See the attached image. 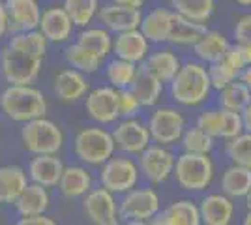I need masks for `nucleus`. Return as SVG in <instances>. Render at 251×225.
Returning a JSON list of instances; mask_svg holds the SVG:
<instances>
[{"label":"nucleus","instance_id":"obj_51","mask_svg":"<svg viewBox=\"0 0 251 225\" xmlns=\"http://www.w3.org/2000/svg\"><path fill=\"white\" fill-rule=\"evenodd\" d=\"M234 2L242 8H251V0H234Z\"/></svg>","mask_w":251,"mask_h":225},{"label":"nucleus","instance_id":"obj_19","mask_svg":"<svg viewBox=\"0 0 251 225\" xmlns=\"http://www.w3.org/2000/svg\"><path fill=\"white\" fill-rule=\"evenodd\" d=\"M64 169H66V165L58 158V154L32 156L28 167H26V175L32 184H38V186H43L49 190V188H58Z\"/></svg>","mask_w":251,"mask_h":225},{"label":"nucleus","instance_id":"obj_15","mask_svg":"<svg viewBox=\"0 0 251 225\" xmlns=\"http://www.w3.org/2000/svg\"><path fill=\"white\" fill-rule=\"evenodd\" d=\"M90 90L92 88L88 75L81 74L74 68H64L56 72L52 79V92L62 103H77L79 100H84Z\"/></svg>","mask_w":251,"mask_h":225},{"label":"nucleus","instance_id":"obj_11","mask_svg":"<svg viewBox=\"0 0 251 225\" xmlns=\"http://www.w3.org/2000/svg\"><path fill=\"white\" fill-rule=\"evenodd\" d=\"M111 133L116 150H120L124 156H141L152 145L147 122L141 118H120Z\"/></svg>","mask_w":251,"mask_h":225},{"label":"nucleus","instance_id":"obj_33","mask_svg":"<svg viewBox=\"0 0 251 225\" xmlns=\"http://www.w3.org/2000/svg\"><path fill=\"white\" fill-rule=\"evenodd\" d=\"M206 30H208L206 25L193 23L175 13L173 28H171V34H169V43L176 45V47H193Z\"/></svg>","mask_w":251,"mask_h":225},{"label":"nucleus","instance_id":"obj_23","mask_svg":"<svg viewBox=\"0 0 251 225\" xmlns=\"http://www.w3.org/2000/svg\"><path fill=\"white\" fill-rule=\"evenodd\" d=\"M202 225H230L234 220V201L223 193H208L199 201Z\"/></svg>","mask_w":251,"mask_h":225},{"label":"nucleus","instance_id":"obj_4","mask_svg":"<svg viewBox=\"0 0 251 225\" xmlns=\"http://www.w3.org/2000/svg\"><path fill=\"white\" fill-rule=\"evenodd\" d=\"M116 152L113 133L103 126H84L74 137V154L86 167H101Z\"/></svg>","mask_w":251,"mask_h":225},{"label":"nucleus","instance_id":"obj_52","mask_svg":"<svg viewBox=\"0 0 251 225\" xmlns=\"http://www.w3.org/2000/svg\"><path fill=\"white\" fill-rule=\"evenodd\" d=\"M244 201H246V208H248V210H251V190H250V193L246 195V199H244Z\"/></svg>","mask_w":251,"mask_h":225},{"label":"nucleus","instance_id":"obj_48","mask_svg":"<svg viewBox=\"0 0 251 225\" xmlns=\"http://www.w3.org/2000/svg\"><path fill=\"white\" fill-rule=\"evenodd\" d=\"M240 81L251 90V66H246V68H244V72H242V75H240Z\"/></svg>","mask_w":251,"mask_h":225},{"label":"nucleus","instance_id":"obj_12","mask_svg":"<svg viewBox=\"0 0 251 225\" xmlns=\"http://www.w3.org/2000/svg\"><path fill=\"white\" fill-rule=\"evenodd\" d=\"M84 111L98 126H109L120 120L118 90L109 85L92 88L84 98Z\"/></svg>","mask_w":251,"mask_h":225},{"label":"nucleus","instance_id":"obj_3","mask_svg":"<svg viewBox=\"0 0 251 225\" xmlns=\"http://www.w3.org/2000/svg\"><path fill=\"white\" fill-rule=\"evenodd\" d=\"M0 111L13 122L26 124L47 117L49 103L45 94L34 85H8L0 92Z\"/></svg>","mask_w":251,"mask_h":225},{"label":"nucleus","instance_id":"obj_22","mask_svg":"<svg viewBox=\"0 0 251 225\" xmlns=\"http://www.w3.org/2000/svg\"><path fill=\"white\" fill-rule=\"evenodd\" d=\"M150 225H202L199 203L191 199H176L161 208L150 220Z\"/></svg>","mask_w":251,"mask_h":225},{"label":"nucleus","instance_id":"obj_20","mask_svg":"<svg viewBox=\"0 0 251 225\" xmlns=\"http://www.w3.org/2000/svg\"><path fill=\"white\" fill-rule=\"evenodd\" d=\"M150 54V42L143 36L141 30H129V32L116 34L113 38V56L131 62V64H143Z\"/></svg>","mask_w":251,"mask_h":225},{"label":"nucleus","instance_id":"obj_34","mask_svg":"<svg viewBox=\"0 0 251 225\" xmlns=\"http://www.w3.org/2000/svg\"><path fill=\"white\" fill-rule=\"evenodd\" d=\"M169 8L184 19L206 25L216 11V0H171Z\"/></svg>","mask_w":251,"mask_h":225},{"label":"nucleus","instance_id":"obj_46","mask_svg":"<svg viewBox=\"0 0 251 225\" xmlns=\"http://www.w3.org/2000/svg\"><path fill=\"white\" fill-rule=\"evenodd\" d=\"M240 117H242V124H244V131L251 133V100L250 103L246 105V109L240 113Z\"/></svg>","mask_w":251,"mask_h":225},{"label":"nucleus","instance_id":"obj_47","mask_svg":"<svg viewBox=\"0 0 251 225\" xmlns=\"http://www.w3.org/2000/svg\"><path fill=\"white\" fill-rule=\"evenodd\" d=\"M236 45H238V43H236ZM240 51H242V56H244L246 66H251V43H244V45H240Z\"/></svg>","mask_w":251,"mask_h":225},{"label":"nucleus","instance_id":"obj_6","mask_svg":"<svg viewBox=\"0 0 251 225\" xmlns=\"http://www.w3.org/2000/svg\"><path fill=\"white\" fill-rule=\"evenodd\" d=\"M214 176H216V165L210 156H197L186 152H180L176 156L173 178L184 192H204L206 188H210Z\"/></svg>","mask_w":251,"mask_h":225},{"label":"nucleus","instance_id":"obj_18","mask_svg":"<svg viewBox=\"0 0 251 225\" xmlns=\"http://www.w3.org/2000/svg\"><path fill=\"white\" fill-rule=\"evenodd\" d=\"M38 30L45 36V40L49 43H66L72 40L75 25L62 6H52L43 10Z\"/></svg>","mask_w":251,"mask_h":225},{"label":"nucleus","instance_id":"obj_53","mask_svg":"<svg viewBox=\"0 0 251 225\" xmlns=\"http://www.w3.org/2000/svg\"><path fill=\"white\" fill-rule=\"evenodd\" d=\"M2 204H6V201H4V195H2V192H0V206Z\"/></svg>","mask_w":251,"mask_h":225},{"label":"nucleus","instance_id":"obj_45","mask_svg":"<svg viewBox=\"0 0 251 225\" xmlns=\"http://www.w3.org/2000/svg\"><path fill=\"white\" fill-rule=\"evenodd\" d=\"M109 2L118 4V6H126V8H133V10H141L147 0H109Z\"/></svg>","mask_w":251,"mask_h":225},{"label":"nucleus","instance_id":"obj_44","mask_svg":"<svg viewBox=\"0 0 251 225\" xmlns=\"http://www.w3.org/2000/svg\"><path fill=\"white\" fill-rule=\"evenodd\" d=\"M10 34V17L6 11V4L0 2V40Z\"/></svg>","mask_w":251,"mask_h":225},{"label":"nucleus","instance_id":"obj_2","mask_svg":"<svg viewBox=\"0 0 251 225\" xmlns=\"http://www.w3.org/2000/svg\"><path fill=\"white\" fill-rule=\"evenodd\" d=\"M212 90L214 88L208 77V66L197 60L182 62V68L169 83V94L173 101H176L182 107H197L204 103Z\"/></svg>","mask_w":251,"mask_h":225},{"label":"nucleus","instance_id":"obj_7","mask_svg":"<svg viewBox=\"0 0 251 225\" xmlns=\"http://www.w3.org/2000/svg\"><path fill=\"white\" fill-rule=\"evenodd\" d=\"M147 126L154 145L171 147L180 143L188 128V120L180 109L171 105H157L148 115Z\"/></svg>","mask_w":251,"mask_h":225},{"label":"nucleus","instance_id":"obj_14","mask_svg":"<svg viewBox=\"0 0 251 225\" xmlns=\"http://www.w3.org/2000/svg\"><path fill=\"white\" fill-rule=\"evenodd\" d=\"M244 68H246V62H244V56H242L240 45L232 43L227 49V53L221 56V60L208 66V77L212 88L220 92L225 86H229L230 83L238 81Z\"/></svg>","mask_w":251,"mask_h":225},{"label":"nucleus","instance_id":"obj_29","mask_svg":"<svg viewBox=\"0 0 251 225\" xmlns=\"http://www.w3.org/2000/svg\"><path fill=\"white\" fill-rule=\"evenodd\" d=\"M30 184L26 169L21 165H0V192L4 195L6 204H13L21 195L26 186Z\"/></svg>","mask_w":251,"mask_h":225},{"label":"nucleus","instance_id":"obj_27","mask_svg":"<svg viewBox=\"0 0 251 225\" xmlns=\"http://www.w3.org/2000/svg\"><path fill=\"white\" fill-rule=\"evenodd\" d=\"M13 206H15V212L21 218H34V216L47 214V210L51 206L49 190L30 182L26 186V190L19 195V199L13 203Z\"/></svg>","mask_w":251,"mask_h":225},{"label":"nucleus","instance_id":"obj_43","mask_svg":"<svg viewBox=\"0 0 251 225\" xmlns=\"http://www.w3.org/2000/svg\"><path fill=\"white\" fill-rule=\"evenodd\" d=\"M13 225H58L56 220H52L51 216H34V218H19Z\"/></svg>","mask_w":251,"mask_h":225},{"label":"nucleus","instance_id":"obj_40","mask_svg":"<svg viewBox=\"0 0 251 225\" xmlns=\"http://www.w3.org/2000/svg\"><path fill=\"white\" fill-rule=\"evenodd\" d=\"M244 133L240 113H232L227 109L220 107V126H218V139L230 141Z\"/></svg>","mask_w":251,"mask_h":225},{"label":"nucleus","instance_id":"obj_36","mask_svg":"<svg viewBox=\"0 0 251 225\" xmlns=\"http://www.w3.org/2000/svg\"><path fill=\"white\" fill-rule=\"evenodd\" d=\"M62 8L70 15L75 28H86L100 13V0H64Z\"/></svg>","mask_w":251,"mask_h":225},{"label":"nucleus","instance_id":"obj_35","mask_svg":"<svg viewBox=\"0 0 251 225\" xmlns=\"http://www.w3.org/2000/svg\"><path fill=\"white\" fill-rule=\"evenodd\" d=\"M137 74H139V66L115 58V56L105 64V79L109 86H113L116 90L131 88Z\"/></svg>","mask_w":251,"mask_h":225},{"label":"nucleus","instance_id":"obj_16","mask_svg":"<svg viewBox=\"0 0 251 225\" xmlns=\"http://www.w3.org/2000/svg\"><path fill=\"white\" fill-rule=\"evenodd\" d=\"M98 19H100L103 28H107L113 36H116V34L129 32V30H139L141 21H143V13H141V10L118 6L113 2H105L100 8Z\"/></svg>","mask_w":251,"mask_h":225},{"label":"nucleus","instance_id":"obj_9","mask_svg":"<svg viewBox=\"0 0 251 225\" xmlns=\"http://www.w3.org/2000/svg\"><path fill=\"white\" fill-rule=\"evenodd\" d=\"M161 210V199L154 188H133L131 192L120 195L118 199V212L122 222L124 220H139L150 222Z\"/></svg>","mask_w":251,"mask_h":225},{"label":"nucleus","instance_id":"obj_24","mask_svg":"<svg viewBox=\"0 0 251 225\" xmlns=\"http://www.w3.org/2000/svg\"><path fill=\"white\" fill-rule=\"evenodd\" d=\"M175 11L171 8H154L143 15L139 30L150 43H169Z\"/></svg>","mask_w":251,"mask_h":225},{"label":"nucleus","instance_id":"obj_38","mask_svg":"<svg viewBox=\"0 0 251 225\" xmlns=\"http://www.w3.org/2000/svg\"><path fill=\"white\" fill-rule=\"evenodd\" d=\"M178 145H180L182 152H186V154L210 156V152L214 150V145H216V139L210 137L206 131H202L197 126H188Z\"/></svg>","mask_w":251,"mask_h":225},{"label":"nucleus","instance_id":"obj_1","mask_svg":"<svg viewBox=\"0 0 251 225\" xmlns=\"http://www.w3.org/2000/svg\"><path fill=\"white\" fill-rule=\"evenodd\" d=\"M49 42L40 30L11 34L0 51V77L8 85H34L42 74Z\"/></svg>","mask_w":251,"mask_h":225},{"label":"nucleus","instance_id":"obj_37","mask_svg":"<svg viewBox=\"0 0 251 225\" xmlns=\"http://www.w3.org/2000/svg\"><path fill=\"white\" fill-rule=\"evenodd\" d=\"M250 100L251 90L238 79L218 92V107L232 111V113H242L250 103Z\"/></svg>","mask_w":251,"mask_h":225},{"label":"nucleus","instance_id":"obj_26","mask_svg":"<svg viewBox=\"0 0 251 225\" xmlns=\"http://www.w3.org/2000/svg\"><path fill=\"white\" fill-rule=\"evenodd\" d=\"M230 45L232 43L229 42V38L225 34L220 32V30H210L208 28L206 32L202 34V38L199 42L191 47V51H193V56H195L197 62L210 66L221 60V56L227 53V49Z\"/></svg>","mask_w":251,"mask_h":225},{"label":"nucleus","instance_id":"obj_32","mask_svg":"<svg viewBox=\"0 0 251 225\" xmlns=\"http://www.w3.org/2000/svg\"><path fill=\"white\" fill-rule=\"evenodd\" d=\"M113 38L115 36L103 26H86L77 32L75 42L105 60L109 54H113Z\"/></svg>","mask_w":251,"mask_h":225},{"label":"nucleus","instance_id":"obj_42","mask_svg":"<svg viewBox=\"0 0 251 225\" xmlns=\"http://www.w3.org/2000/svg\"><path fill=\"white\" fill-rule=\"evenodd\" d=\"M232 36H234V43H238V45L251 43V13L238 17V21L234 25V30H232Z\"/></svg>","mask_w":251,"mask_h":225},{"label":"nucleus","instance_id":"obj_39","mask_svg":"<svg viewBox=\"0 0 251 225\" xmlns=\"http://www.w3.org/2000/svg\"><path fill=\"white\" fill-rule=\"evenodd\" d=\"M225 154L230 163L251 169V133L244 131L238 137L225 141Z\"/></svg>","mask_w":251,"mask_h":225},{"label":"nucleus","instance_id":"obj_30","mask_svg":"<svg viewBox=\"0 0 251 225\" xmlns=\"http://www.w3.org/2000/svg\"><path fill=\"white\" fill-rule=\"evenodd\" d=\"M163 90H165V85H163L159 79H156L152 74H148L147 70H143V68L139 66V74H137L135 81H133V85H131V92H133L137 96V100L141 101L143 109L157 107L159 100L163 96Z\"/></svg>","mask_w":251,"mask_h":225},{"label":"nucleus","instance_id":"obj_50","mask_svg":"<svg viewBox=\"0 0 251 225\" xmlns=\"http://www.w3.org/2000/svg\"><path fill=\"white\" fill-rule=\"evenodd\" d=\"M242 225H251V210H248L242 218Z\"/></svg>","mask_w":251,"mask_h":225},{"label":"nucleus","instance_id":"obj_8","mask_svg":"<svg viewBox=\"0 0 251 225\" xmlns=\"http://www.w3.org/2000/svg\"><path fill=\"white\" fill-rule=\"evenodd\" d=\"M98 178H100V186L107 192L124 195L137 188V184L141 180V171H139L137 160H133L131 156L118 154L100 167Z\"/></svg>","mask_w":251,"mask_h":225},{"label":"nucleus","instance_id":"obj_25","mask_svg":"<svg viewBox=\"0 0 251 225\" xmlns=\"http://www.w3.org/2000/svg\"><path fill=\"white\" fill-rule=\"evenodd\" d=\"M141 68L159 79L163 85H169L178 74V70L182 68V60L173 49H156V51H150Z\"/></svg>","mask_w":251,"mask_h":225},{"label":"nucleus","instance_id":"obj_31","mask_svg":"<svg viewBox=\"0 0 251 225\" xmlns=\"http://www.w3.org/2000/svg\"><path fill=\"white\" fill-rule=\"evenodd\" d=\"M64 60L70 68H74L77 72H81L84 75L98 74L103 66V58H100L98 54L92 51H88L86 47L79 45L77 42L68 43L64 47Z\"/></svg>","mask_w":251,"mask_h":225},{"label":"nucleus","instance_id":"obj_5","mask_svg":"<svg viewBox=\"0 0 251 225\" xmlns=\"http://www.w3.org/2000/svg\"><path fill=\"white\" fill-rule=\"evenodd\" d=\"M64 135L62 128L47 117L36 118L21 128V143L23 149L30 152L32 156H51L58 154L64 147Z\"/></svg>","mask_w":251,"mask_h":225},{"label":"nucleus","instance_id":"obj_41","mask_svg":"<svg viewBox=\"0 0 251 225\" xmlns=\"http://www.w3.org/2000/svg\"><path fill=\"white\" fill-rule=\"evenodd\" d=\"M118 111H120V118H139L143 105L131 92V88L118 90Z\"/></svg>","mask_w":251,"mask_h":225},{"label":"nucleus","instance_id":"obj_10","mask_svg":"<svg viewBox=\"0 0 251 225\" xmlns=\"http://www.w3.org/2000/svg\"><path fill=\"white\" fill-rule=\"evenodd\" d=\"M175 163H176L175 152L169 147H161V145H150L141 156H137L141 176L154 186L167 182L173 176Z\"/></svg>","mask_w":251,"mask_h":225},{"label":"nucleus","instance_id":"obj_17","mask_svg":"<svg viewBox=\"0 0 251 225\" xmlns=\"http://www.w3.org/2000/svg\"><path fill=\"white\" fill-rule=\"evenodd\" d=\"M4 4L10 17V36L38 30L43 13L38 0H6Z\"/></svg>","mask_w":251,"mask_h":225},{"label":"nucleus","instance_id":"obj_13","mask_svg":"<svg viewBox=\"0 0 251 225\" xmlns=\"http://www.w3.org/2000/svg\"><path fill=\"white\" fill-rule=\"evenodd\" d=\"M83 212L92 225H120L122 218L118 212V199L115 193L98 186L83 197Z\"/></svg>","mask_w":251,"mask_h":225},{"label":"nucleus","instance_id":"obj_49","mask_svg":"<svg viewBox=\"0 0 251 225\" xmlns=\"http://www.w3.org/2000/svg\"><path fill=\"white\" fill-rule=\"evenodd\" d=\"M120 225H150V222H139V220H124Z\"/></svg>","mask_w":251,"mask_h":225},{"label":"nucleus","instance_id":"obj_28","mask_svg":"<svg viewBox=\"0 0 251 225\" xmlns=\"http://www.w3.org/2000/svg\"><path fill=\"white\" fill-rule=\"evenodd\" d=\"M220 188L221 193L234 199H246V195L251 190V169L240 167L230 163L227 165L220 176Z\"/></svg>","mask_w":251,"mask_h":225},{"label":"nucleus","instance_id":"obj_21","mask_svg":"<svg viewBox=\"0 0 251 225\" xmlns=\"http://www.w3.org/2000/svg\"><path fill=\"white\" fill-rule=\"evenodd\" d=\"M94 190V175L83 163L66 165L62 178L58 182V192L68 199H83Z\"/></svg>","mask_w":251,"mask_h":225}]
</instances>
